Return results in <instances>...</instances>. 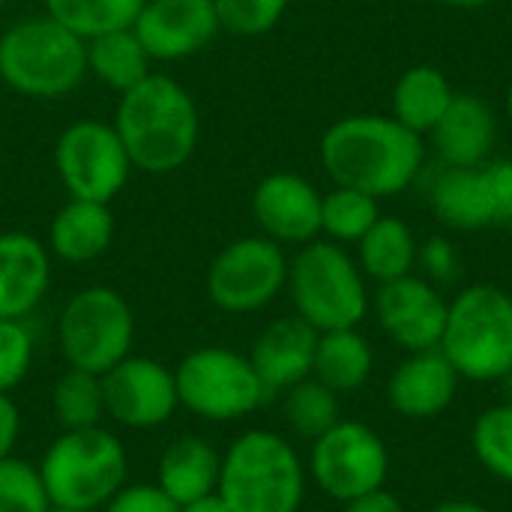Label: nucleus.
Returning <instances> with one entry per match:
<instances>
[{"mask_svg": "<svg viewBox=\"0 0 512 512\" xmlns=\"http://www.w3.org/2000/svg\"><path fill=\"white\" fill-rule=\"evenodd\" d=\"M177 512H231L228 504L216 495H207V498H198V501H189V504H180Z\"/></svg>", "mask_w": 512, "mask_h": 512, "instance_id": "nucleus-40", "label": "nucleus"}, {"mask_svg": "<svg viewBox=\"0 0 512 512\" xmlns=\"http://www.w3.org/2000/svg\"><path fill=\"white\" fill-rule=\"evenodd\" d=\"M135 315L108 285H90L66 300L57 318V348L72 369L105 375L132 354Z\"/></svg>", "mask_w": 512, "mask_h": 512, "instance_id": "nucleus-8", "label": "nucleus"}, {"mask_svg": "<svg viewBox=\"0 0 512 512\" xmlns=\"http://www.w3.org/2000/svg\"><path fill=\"white\" fill-rule=\"evenodd\" d=\"M444 357L462 381L489 384L512 372V297L495 285H471L447 309Z\"/></svg>", "mask_w": 512, "mask_h": 512, "instance_id": "nucleus-7", "label": "nucleus"}, {"mask_svg": "<svg viewBox=\"0 0 512 512\" xmlns=\"http://www.w3.org/2000/svg\"><path fill=\"white\" fill-rule=\"evenodd\" d=\"M450 303L423 276H402L378 285L375 318L381 330L408 354L441 348Z\"/></svg>", "mask_w": 512, "mask_h": 512, "instance_id": "nucleus-14", "label": "nucleus"}, {"mask_svg": "<svg viewBox=\"0 0 512 512\" xmlns=\"http://www.w3.org/2000/svg\"><path fill=\"white\" fill-rule=\"evenodd\" d=\"M477 462L498 477L501 483H512V402L486 408L471 432Z\"/></svg>", "mask_w": 512, "mask_h": 512, "instance_id": "nucleus-32", "label": "nucleus"}, {"mask_svg": "<svg viewBox=\"0 0 512 512\" xmlns=\"http://www.w3.org/2000/svg\"><path fill=\"white\" fill-rule=\"evenodd\" d=\"M252 216L279 246H306L321 234V192L300 174H267L252 192Z\"/></svg>", "mask_w": 512, "mask_h": 512, "instance_id": "nucleus-16", "label": "nucleus"}, {"mask_svg": "<svg viewBox=\"0 0 512 512\" xmlns=\"http://www.w3.org/2000/svg\"><path fill=\"white\" fill-rule=\"evenodd\" d=\"M216 492L231 512H300L306 465L282 435L249 429L222 453Z\"/></svg>", "mask_w": 512, "mask_h": 512, "instance_id": "nucleus-3", "label": "nucleus"}, {"mask_svg": "<svg viewBox=\"0 0 512 512\" xmlns=\"http://www.w3.org/2000/svg\"><path fill=\"white\" fill-rule=\"evenodd\" d=\"M222 474V453L198 435H183L165 447L156 465V486L180 507L216 495Z\"/></svg>", "mask_w": 512, "mask_h": 512, "instance_id": "nucleus-22", "label": "nucleus"}, {"mask_svg": "<svg viewBox=\"0 0 512 512\" xmlns=\"http://www.w3.org/2000/svg\"><path fill=\"white\" fill-rule=\"evenodd\" d=\"M342 512H405V507H402V501H399L393 492H387V489L381 486V489H375V492H366V495H360V498L345 501V510Z\"/></svg>", "mask_w": 512, "mask_h": 512, "instance_id": "nucleus-39", "label": "nucleus"}, {"mask_svg": "<svg viewBox=\"0 0 512 512\" xmlns=\"http://www.w3.org/2000/svg\"><path fill=\"white\" fill-rule=\"evenodd\" d=\"M441 3L456 6V9H480V6H486V3H492V0H441Z\"/></svg>", "mask_w": 512, "mask_h": 512, "instance_id": "nucleus-42", "label": "nucleus"}, {"mask_svg": "<svg viewBox=\"0 0 512 512\" xmlns=\"http://www.w3.org/2000/svg\"><path fill=\"white\" fill-rule=\"evenodd\" d=\"M318 348V330L306 324L300 315H288L273 321L252 345V366L267 387V393H285L288 387L312 378Z\"/></svg>", "mask_w": 512, "mask_h": 512, "instance_id": "nucleus-18", "label": "nucleus"}, {"mask_svg": "<svg viewBox=\"0 0 512 512\" xmlns=\"http://www.w3.org/2000/svg\"><path fill=\"white\" fill-rule=\"evenodd\" d=\"M48 512H72V510H57V507H51V510Z\"/></svg>", "mask_w": 512, "mask_h": 512, "instance_id": "nucleus-45", "label": "nucleus"}, {"mask_svg": "<svg viewBox=\"0 0 512 512\" xmlns=\"http://www.w3.org/2000/svg\"><path fill=\"white\" fill-rule=\"evenodd\" d=\"M54 165L69 198H87L111 204L129 183L132 159L114 129L102 120L69 123L54 147Z\"/></svg>", "mask_w": 512, "mask_h": 512, "instance_id": "nucleus-10", "label": "nucleus"}, {"mask_svg": "<svg viewBox=\"0 0 512 512\" xmlns=\"http://www.w3.org/2000/svg\"><path fill=\"white\" fill-rule=\"evenodd\" d=\"M105 417L126 429H156L177 408L174 369L153 357H126L102 375Z\"/></svg>", "mask_w": 512, "mask_h": 512, "instance_id": "nucleus-13", "label": "nucleus"}, {"mask_svg": "<svg viewBox=\"0 0 512 512\" xmlns=\"http://www.w3.org/2000/svg\"><path fill=\"white\" fill-rule=\"evenodd\" d=\"M174 381L180 405L195 417L213 423L240 420L258 411L270 396L252 360L222 345H204L189 351L177 363Z\"/></svg>", "mask_w": 512, "mask_h": 512, "instance_id": "nucleus-9", "label": "nucleus"}, {"mask_svg": "<svg viewBox=\"0 0 512 512\" xmlns=\"http://www.w3.org/2000/svg\"><path fill=\"white\" fill-rule=\"evenodd\" d=\"M429 276V282H441V285H450L462 276V261H459V252L450 240L444 237H429L423 246H420V258H417Z\"/></svg>", "mask_w": 512, "mask_h": 512, "instance_id": "nucleus-37", "label": "nucleus"}, {"mask_svg": "<svg viewBox=\"0 0 512 512\" xmlns=\"http://www.w3.org/2000/svg\"><path fill=\"white\" fill-rule=\"evenodd\" d=\"M33 333L24 321L0 318V393H12L30 372Z\"/></svg>", "mask_w": 512, "mask_h": 512, "instance_id": "nucleus-35", "label": "nucleus"}, {"mask_svg": "<svg viewBox=\"0 0 512 512\" xmlns=\"http://www.w3.org/2000/svg\"><path fill=\"white\" fill-rule=\"evenodd\" d=\"M51 408L63 432L69 429H93L105 417V396H102V375L72 369L63 372L51 393Z\"/></svg>", "mask_w": 512, "mask_h": 512, "instance_id": "nucleus-29", "label": "nucleus"}, {"mask_svg": "<svg viewBox=\"0 0 512 512\" xmlns=\"http://www.w3.org/2000/svg\"><path fill=\"white\" fill-rule=\"evenodd\" d=\"M132 30L153 60H186L204 51L219 27L213 0H144Z\"/></svg>", "mask_w": 512, "mask_h": 512, "instance_id": "nucleus-15", "label": "nucleus"}, {"mask_svg": "<svg viewBox=\"0 0 512 512\" xmlns=\"http://www.w3.org/2000/svg\"><path fill=\"white\" fill-rule=\"evenodd\" d=\"M219 27L234 36H261L270 33L285 9L288 0H213Z\"/></svg>", "mask_w": 512, "mask_h": 512, "instance_id": "nucleus-34", "label": "nucleus"}, {"mask_svg": "<svg viewBox=\"0 0 512 512\" xmlns=\"http://www.w3.org/2000/svg\"><path fill=\"white\" fill-rule=\"evenodd\" d=\"M42 3H45V15L60 21L84 42L108 30L132 27L144 6V0H42Z\"/></svg>", "mask_w": 512, "mask_h": 512, "instance_id": "nucleus-28", "label": "nucleus"}, {"mask_svg": "<svg viewBox=\"0 0 512 512\" xmlns=\"http://www.w3.org/2000/svg\"><path fill=\"white\" fill-rule=\"evenodd\" d=\"M381 219L378 198L351 189V186H333L327 195H321V234H327L333 243H360L363 234Z\"/></svg>", "mask_w": 512, "mask_h": 512, "instance_id": "nucleus-30", "label": "nucleus"}, {"mask_svg": "<svg viewBox=\"0 0 512 512\" xmlns=\"http://www.w3.org/2000/svg\"><path fill=\"white\" fill-rule=\"evenodd\" d=\"M285 420L294 435L315 441L324 432H330L339 417V393L324 387L315 378H306L285 390Z\"/></svg>", "mask_w": 512, "mask_h": 512, "instance_id": "nucleus-31", "label": "nucleus"}, {"mask_svg": "<svg viewBox=\"0 0 512 512\" xmlns=\"http://www.w3.org/2000/svg\"><path fill=\"white\" fill-rule=\"evenodd\" d=\"M18 432H21V414L9 399V393H0V459L12 456Z\"/></svg>", "mask_w": 512, "mask_h": 512, "instance_id": "nucleus-38", "label": "nucleus"}, {"mask_svg": "<svg viewBox=\"0 0 512 512\" xmlns=\"http://www.w3.org/2000/svg\"><path fill=\"white\" fill-rule=\"evenodd\" d=\"M153 57L132 27L108 30L87 39V75H96L114 93H126L141 84L153 69Z\"/></svg>", "mask_w": 512, "mask_h": 512, "instance_id": "nucleus-27", "label": "nucleus"}, {"mask_svg": "<svg viewBox=\"0 0 512 512\" xmlns=\"http://www.w3.org/2000/svg\"><path fill=\"white\" fill-rule=\"evenodd\" d=\"M420 258V243L408 222L396 216H381L357 243V264L366 279L378 285L414 273Z\"/></svg>", "mask_w": 512, "mask_h": 512, "instance_id": "nucleus-26", "label": "nucleus"}, {"mask_svg": "<svg viewBox=\"0 0 512 512\" xmlns=\"http://www.w3.org/2000/svg\"><path fill=\"white\" fill-rule=\"evenodd\" d=\"M489 162V159H486ZM474 168H447L432 183L429 201L435 216L453 231H483L501 225L498 198L492 186L489 165Z\"/></svg>", "mask_w": 512, "mask_h": 512, "instance_id": "nucleus-20", "label": "nucleus"}, {"mask_svg": "<svg viewBox=\"0 0 512 512\" xmlns=\"http://www.w3.org/2000/svg\"><path fill=\"white\" fill-rule=\"evenodd\" d=\"M87 75V42L51 15L15 21L0 36V81L30 99H60Z\"/></svg>", "mask_w": 512, "mask_h": 512, "instance_id": "nucleus-4", "label": "nucleus"}, {"mask_svg": "<svg viewBox=\"0 0 512 512\" xmlns=\"http://www.w3.org/2000/svg\"><path fill=\"white\" fill-rule=\"evenodd\" d=\"M51 255L42 240L24 231L0 234V318L24 321L48 294Z\"/></svg>", "mask_w": 512, "mask_h": 512, "instance_id": "nucleus-19", "label": "nucleus"}, {"mask_svg": "<svg viewBox=\"0 0 512 512\" xmlns=\"http://www.w3.org/2000/svg\"><path fill=\"white\" fill-rule=\"evenodd\" d=\"M309 474L333 501H351L387 483L390 453L375 429L357 420H339L312 441Z\"/></svg>", "mask_w": 512, "mask_h": 512, "instance_id": "nucleus-12", "label": "nucleus"}, {"mask_svg": "<svg viewBox=\"0 0 512 512\" xmlns=\"http://www.w3.org/2000/svg\"><path fill=\"white\" fill-rule=\"evenodd\" d=\"M429 138L447 168L483 165L495 144V114L480 96L456 93Z\"/></svg>", "mask_w": 512, "mask_h": 512, "instance_id": "nucleus-21", "label": "nucleus"}, {"mask_svg": "<svg viewBox=\"0 0 512 512\" xmlns=\"http://www.w3.org/2000/svg\"><path fill=\"white\" fill-rule=\"evenodd\" d=\"M432 512H489L483 504H474V501H444L438 504Z\"/></svg>", "mask_w": 512, "mask_h": 512, "instance_id": "nucleus-41", "label": "nucleus"}, {"mask_svg": "<svg viewBox=\"0 0 512 512\" xmlns=\"http://www.w3.org/2000/svg\"><path fill=\"white\" fill-rule=\"evenodd\" d=\"M372 366H375L372 345L366 342L363 333H357V327L318 333L312 378L330 387L333 393L342 396L360 390L369 381Z\"/></svg>", "mask_w": 512, "mask_h": 512, "instance_id": "nucleus-24", "label": "nucleus"}, {"mask_svg": "<svg viewBox=\"0 0 512 512\" xmlns=\"http://www.w3.org/2000/svg\"><path fill=\"white\" fill-rule=\"evenodd\" d=\"M459 381V372L441 348L417 351L390 375L387 402L408 420H432L453 405Z\"/></svg>", "mask_w": 512, "mask_h": 512, "instance_id": "nucleus-17", "label": "nucleus"}, {"mask_svg": "<svg viewBox=\"0 0 512 512\" xmlns=\"http://www.w3.org/2000/svg\"><path fill=\"white\" fill-rule=\"evenodd\" d=\"M51 501L39 465L6 456L0 459V512H48Z\"/></svg>", "mask_w": 512, "mask_h": 512, "instance_id": "nucleus-33", "label": "nucleus"}, {"mask_svg": "<svg viewBox=\"0 0 512 512\" xmlns=\"http://www.w3.org/2000/svg\"><path fill=\"white\" fill-rule=\"evenodd\" d=\"M288 294L297 315L318 333L357 327L369 312L360 264L333 240H312L288 261Z\"/></svg>", "mask_w": 512, "mask_h": 512, "instance_id": "nucleus-6", "label": "nucleus"}, {"mask_svg": "<svg viewBox=\"0 0 512 512\" xmlns=\"http://www.w3.org/2000/svg\"><path fill=\"white\" fill-rule=\"evenodd\" d=\"M102 512H177V504L156 483H132L123 486Z\"/></svg>", "mask_w": 512, "mask_h": 512, "instance_id": "nucleus-36", "label": "nucleus"}, {"mask_svg": "<svg viewBox=\"0 0 512 512\" xmlns=\"http://www.w3.org/2000/svg\"><path fill=\"white\" fill-rule=\"evenodd\" d=\"M504 381H507V387H510V402H512V372L504 378Z\"/></svg>", "mask_w": 512, "mask_h": 512, "instance_id": "nucleus-44", "label": "nucleus"}, {"mask_svg": "<svg viewBox=\"0 0 512 512\" xmlns=\"http://www.w3.org/2000/svg\"><path fill=\"white\" fill-rule=\"evenodd\" d=\"M423 159V138L384 114L342 117L321 138V162L330 180L378 201L405 192L417 180Z\"/></svg>", "mask_w": 512, "mask_h": 512, "instance_id": "nucleus-1", "label": "nucleus"}, {"mask_svg": "<svg viewBox=\"0 0 512 512\" xmlns=\"http://www.w3.org/2000/svg\"><path fill=\"white\" fill-rule=\"evenodd\" d=\"M126 471L123 444L102 426L63 432L39 462L51 507L72 512L102 510L126 486Z\"/></svg>", "mask_w": 512, "mask_h": 512, "instance_id": "nucleus-5", "label": "nucleus"}, {"mask_svg": "<svg viewBox=\"0 0 512 512\" xmlns=\"http://www.w3.org/2000/svg\"><path fill=\"white\" fill-rule=\"evenodd\" d=\"M114 240V213L111 204L69 198L48 228V249L66 264H90L108 252Z\"/></svg>", "mask_w": 512, "mask_h": 512, "instance_id": "nucleus-23", "label": "nucleus"}, {"mask_svg": "<svg viewBox=\"0 0 512 512\" xmlns=\"http://www.w3.org/2000/svg\"><path fill=\"white\" fill-rule=\"evenodd\" d=\"M453 96L456 90L441 69L426 63L411 66L399 75L393 87V117L423 138L444 117Z\"/></svg>", "mask_w": 512, "mask_h": 512, "instance_id": "nucleus-25", "label": "nucleus"}, {"mask_svg": "<svg viewBox=\"0 0 512 512\" xmlns=\"http://www.w3.org/2000/svg\"><path fill=\"white\" fill-rule=\"evenodd\" d=\"M288 285V258L270 237H240L207 267V297L231 315L270 306Z\"/></svg>", "mask_w": 512, "mask_h": 512, "instance_id": "nucleus-11", "label": "nucleus"}, {"mask_svg": "<svg viewBox=\"0 0 512 512\" xmlns=\"http://www.w3.org/2000/svg\"><path fill=\"white\" fill-rule=\"evenodd\" d=\"M114 129L132 168L144 174H171L192 159L201 120L192 93L180 81L150 72L141 84L120 93Z\"/></svg>", "mask_w": 512, "mask_h": 512, "instance_id": "nucleus-2", "label": "nucleus"}, {"mask_svg": "<svg viewBox=\"0 0 512 512\" xmlns=\"http://www.w3.org/2000/svg\"><path fill=\"white\" fill-rule=\"evenodd\" d=\"M3 3H6V0H0V6H3Z\"/></svg>", "mask_w": 512, "mask_h": 512, "instance_id": "nucleus-46", "label": "nucleus"}, {"mask_svg": "<svg viewBox=\"0 0 512 512\" xmlns=\"http://www.w3.org/2000/svg\"><path fill=\"white\" fill-rule=\"evenodd\" d=\"M507 114H510V120H512V81H510V87H507Z\"/></svg>", "mask_w": 512, "mask_h": 512, "instance_id": "nucleus-43", "label": "nucleus"}]
</instances>
